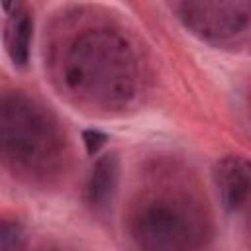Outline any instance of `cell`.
Returning <instances> with one entry per match:
<instances>
[{"label":"cell","mask_w":251,"mask_h":251,"mask_svg":"<svg viewBox=\"0 0 251 251\" xmlns=\"http://www.w3.org/2000/svg\"><path fill=\"white\" fill-rule=\"evenodd\" d=\"M4 47L14 67L24 69L29 63L33 41V14L22 2L10 14H4Z\"/></svg>","instance_id":"obj_7"},{"label":"cell","mask_w":251,"mask_h":251,"mask_svg":"<svg viewBox=\"0 0 251 251\" xmlns=\"http://www.w3.org/2000/svg\"><path fill=\"white\" fill-rule=\"evenodd\" d=\"M106 141H108V135L100 129H84L82 131V145L90 157L98 155L100 149L106 145Z\"/></svg>","instance_id":"obj_9"},{"label":"cell","mask_w":251,"mask_h":251,"mask_svg":"<svg viewBox=\"0 0 251 251\" xmlns=\"http://www.w3.org/2000/svg\"><path fill=\"white\" fill-rule=\"evenodd\" d=\"M55 84L75 104L120 112L139 88V61L122 29L94 18H73L49 45Z\"/></svg>","instance_id":"obj_1"},{"label":"cell","mask_w":251,"mask_h":251,"mask_svg":"<svg viewBox=\"0 0 251 251\" xmlns=\"http://www.w3.org/2000/svg\"><path fill=\"white\" fill-rule=\"evenodd\" d=\"M0 151L4 165L27 182H47L65 167V133L37 100L10 92L0 102Z\"/></svg>","instance_id":"obj_3"},{"label":"cell","mask_w":251,"mask_h":251,"mask_svg":"<svg viewBox=\"0 0 251 251\" xmlns=\"http://www.w3.org/2000/svg\"><path fill=\"white\" fill-rule=\"evenodd\" d=\"M24 0H0V4H2V12L4 14H10L16 6H20Z\"/></svg>","instance_id":"obj_10"},{"label":"cell","mask_w":251,"mask_h":251,"mask_svg":"<svg viewBox=\"0 0 251 251\" xmlns=\"http://www.w3.org/2000/svg\"><path fill=\"white\" fill-rule=\"evenodd\" d=\"M25 241L24 235V227L10 218H4L0 222V249L4 251H14V249H22Z\"/></svg>","instance_id":"obj_8"},{"label":"cell","mask_w":251,"mask_h":251,"mask_svg":"<svg viewBox=\"0 0 251 251\" xmlns=\"http://www.w3.org/2000/svg\"><path fill=\"white\" fill-rule=\"evenodd\" d=\"M127 231L143 249H196L210 239L206 202L186 176L157 171L127 212Z\"/></svg>","instance_id":"obj_2"},{"label":"cell","mask_w":251,"mask_h":251,"mask_svg":"<svg viewBox=\"0 0 251 251\" xmlns=\"http://www.w3.org/2000/svg\"><path fill=\"white\" fill-rule=\"evenodd\" d=\"M212 182L226 212L243 210L251 200V159L239 153L220 157L212 167Z\"/></svg>","instance_id":"obj_5"},{"label":"cell","mask_w":251,"mask_h":251,"mask_svg":"<svg viewBox=\"0 0 251 251\" xmlns=\"http://www.w3.org/2000/svg\"><path fill=\"white\" fill-rule=\"evenodd\" d=\"M120 186V159L118 153H104L102 157L96 159L92 165L86 186H84V198L92 214L104 218L118 194Z\"/></svg>","instance_id":"obj_6"},{"label":"cell","mask_w":251,"mask_h":251,"mask_svg":"<svg viewBox=\"0 0 251 251\" xmlns=\"http://www.w3.org/2000/svg\"><path fill=\"white\" fill-rule=\"evenodd\" d=\"M182 25L214 45H235L251 35V0H169Z\"/></svg>","instance_id":"obj_4"}]
</instances>
